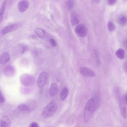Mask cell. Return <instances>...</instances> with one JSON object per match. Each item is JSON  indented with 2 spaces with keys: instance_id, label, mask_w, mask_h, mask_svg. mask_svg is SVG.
I'll return each mask as SVG.
<instances>
[{
  "instance_id": "cell-1",
  "label": "cell",
  "mask_w": 127,
  "mask_h": 127,
  "mask_svg": "<svg viewBox=\"0 0 127 127\" xmlns=\"http://www.w3.org/2000/svg\"><path fill=\"white\" fill-rule=\"evenodd\" d=\"M96 109L95 103L93 98L89 99L86 104L84 110V120L85 123L89 121Z\"/></svg>"
},
{
  "instance_id": "cell-2",
  "label": "cell",
  "mask_w": 127,
  "mask_h": 127,
  "mask_svg": "<svg viewBox=\"0 0 127 127\" xmlns=\"http://www.w3.org/2000/svg\"><path fill=\"white\" fill-rule=\"evenodd\" d=\"M57 108L56 103L52 101L48 104L44 108L42 115L45 118H47L53 115L56 111Z\"/></svg>"
},
{
  "instance_id": "cell-3",
  "label": "cell",
  "mask_w": 127,
  "mask_h": 127,
  "mask_svg": "<svg viewBox=\"0 0 127 127\" xmlns=\"http://www.w3.org/2000/svg\"><path fill=\"white\" fill-rule=\"evenodd\" d=\"M127 95L122 96L120 98L119 107L120 111L122 117L125 118L127 117Z\"/></svg>"
},
{
  "instance_id": "cell-4",
  "label": "cell",
  "mask_w": 127,
  "mask_h": 127,
  "mask_svg": "<svg viewBox=\"0 0 127 127\" xmlns=\"http://www.w3.org/2000/svg\"><path fill=\"white\" fill-rule=\"evenodd\" d=\"M20 80L22 84L26 86L32 85L34 82V79L33 77L26 74H23L21 75Z\"/></svg>"
},
{
  "instance_id": "cell-5",
  "label": "cell",
  "mask_w": 127,
  "mask_h": 127,
  "mask_svg": "<svg viewBox=\"0 0 127 127\" xmlns=\"http://www.w3.org/2000/svg\"><path fill=\"white\" fill-rule=\"evenodd\" d=\"M48 78L47 73L43 71L39 74L37 80L38 86L40 88L44 87L46 84Z\"/></svg>"
},
{
  "instance_id": "cell-6",
  "label": "cell",
  "mask_w": 127,
  "mask_h": 127,
  "mask_svg": "<svg viewBox=\"0 0 127 127\" xmlns=\"http://www.w3.org/2000/svg\"><path fill=\"white\" fill-rule=\"evenodd\" d=\"M79 71L81 75L85 77H94L95 76L94 72L91 69L84 66L80 67Z\"/></svg>"
},
{
  "instance_id": "cell-7",
  "label": "cell",
  "mask_w": 127,
  "mask_h": 127,
  "mask_svg": "<svg viewBox=\"0 0 127 127\" xmlns=\"http://www.w3.org/2000/svg\"><path fill=\"white\" fill-rule=\"evenodd\" d=\"M75 32L78 36L82 37L87 35L88 30L87 27L84 25L80 24L76 28Z\"/></svg>"
},
{
  "instance_id": "cell-8",
  "label": "cell",
  "mask_w": 127,
  "mask_h": 127,
  "mask_svg": "<svg viewBox=\"0 0 127 127\" xmlns=\"http://www.w3.org/2000/svg\"><path fill=\"white\" fill-rule=\"evenodd\" d=\"M19 26V24L18 23L8 25L4 27L1 30V33L2 35H4L8 33L17 29Z\"/></svg>"
},
{
  "instance_id": "cell-9",
  "label": "cell",
  "mask_w": 127,
  "mask_h": 127,
  "mask_svg": "<svg viewBox=\"0 0 127 127\" xmlns=\"http://www.w3.org/2000/svg\"><path fill=\"white\" fill-rule=\"evenodd\" d=\"M29 5V1L27 0H22L19 3L18 7L19 11L21 12L25 11L28 8Z\"/></svg>"
},
{
  "instance_id": "cell-10",
  "label": "cell",
  "mask_w": 127,
  "mask_h": 127,
  "mask_svg": "<svg viewBox=\"0 0 127 127\" xmlns=\"http://www.w3.org/2000/svg\"><path fill=\"white\" fill-rule=\"evenodd\" d=\"M0 124L2 127H8L11 125V121L8 117L4 116L0 120Z\"/></svg>"
},
{
  "instance_id": "cell-11",
  "label": "cell",
  "mask_w": 127,
  "mask_h": 127,
  "mask_svg": "<svg viewBox=\"0 0 127 127\" xmlns=\"http://www.w3.org/2000/svg\"><path fill=\"white\" fill-rule=\"evenodd\" d=\"M58 90V86L54 83H52L51 84L49 90V93L52 96L55 95L57 93Z\"/></svg>"
},
{
  "instance_id": "cell-12",
  "label": "cell",
  "mask_w": 127,
  "mask_h": 127,
  "mask_svg": "<svg viewBox=\"0 0 127 127\" xmlns=\"http://www.w3.org/2000/svg\"><path fill=\"white\" fill-rule=\"evenodd\" d=\"M9 54L7 52L4 53L0 57V64H3L8 62L10 60Z\"/></svg>"
},
{
  "instance_id": "cell-13",
  "label": "cell",
  "mask_w": 127,
  "mask_h": 127,
  "mask_svg": "<svg viewBox=\"0 0 127 127\" xmlns=\"http://www.w3.org/2000/svg\"><path fill=\"white\" fill-rule=\"evenodd\" d=\"M15 69L12 66H9L7 67L4 70V74L7 76H12L15 72Z\"/></svg>"
},
{
  "instance_id": "cell-14",
  "label": "cell",
  "mask_w": 127,
  "mask_h": 127,
  "mask_svg": "<svg viewBox=\"0 0 127 127\" xmlns=\"http://www.w3.org/2000/svg\"><path fill=\"white\" fill-rule=\"evenodd\" d=\"M7 2V0H4L2 3L0 9V23L2 20Z\"/></svg>"
},
{
  "instance_id": "cell-15",
  "label": "cell",
  "mask_w": 127,
  "mask_h": 127,
  "mask_svg": "<svg viewBox=\"0 0 127 127\" xmlns=\"http://www.w3.org/2000/svg\"><path fill=\"white\" fill-rule=\"evenodd\" d=\"M68 94V91L66 87H64L60 95V98L62 100H64L67 97Z\"/></svg>"
},
{
  "instance_id": "cell-16",
  "label": "cell",
  "mask_w": 127,
  "mask_h": 127,
  "mask_svg": "<svg viewBox=\"0 0 127 127\" xmlns=\"http://www.w3.org/2000/svg\"><path fill=\"white\" fill-rule=\"evenodd\" d=\"M70 20L72 25H76L79 23V20L76 16L74 13H71L70 16Z\"/></svg>"
},
{
  "instance_id": "cell-17",
  "label": "cell",
  "mask_w": 127,
  "mask_h": 127,
  "mask_svg": "<svg viewBox=\"0 0 127 127\" xmlns=\"http://www.w3.org/2000/svg\"><path fill=\"white\" fill-rule=\"evenodd\" d=\"M115 54L118 58L120 59H122L124 58L125 52L123 49L120 48L116 51Z\"/></svg>"
},
{
  "instance_id": "cell-18",
  "label": "cell",
  "mask_w": 127,
  "mask_h": 127,
  "mask_svg": "<svg viewBox=\"0 0 127 127\" xmlns=\"http://www.w3.org/2000/svg\"><path fill=\"white\" fill-rule=\"evenodd\" d=\"M35 31L37 36L40 38L43 37L45 35V32L42 29L37 28L35 30Z\"/></svg>"
},
{
  "instance_id": "cell-19",
  "label": "cell",
  "mask_w": 127,
  "mask_h": 127,
  "mask_svg": "<svg viewBox=\"0 0 127 127\" xmlns=\"http://www.w3.org/2000/svg\"><path fill=\"white\" fill-rule=\"evenodd\" d=\"M17 107L18 109L20 111H30V110L29 106L24 103H21L19 104Z\"/></svg>"
},
{
  "instance_id": "cell-20",
  "label": "cell",
  "mask_w": 127,
  "mask_h": 127,
  "mask_svg": "<svg viewBox=\"0 0 127 127\" xmlns=\"http://www.w3.org/2000/svg\"><path fill=\"white\" fill-rule=\"evenodd\" d=\"M93 98L95 101L97 109L99 107L100 105V99L98 93L97 92L95 93Z\"/></svg>"
},
{
  "instance_id": "cell-21",
  "label": "cell",
  "mask_w": 127,
  "mask_h": 127,
  "mask_svg": "<svg viewBox=\"0 0 127 127\" xmlns=\"http://www.w3.org/2000/svg\"><path fill=\"white\" fill-rule=\"evenodd\" d=\"M109 31L111 32L114 31L116 29L115 24L112 22H109L107 25Z\"/></svg>"
},
{
  "instance_id": "cell-22",
  "label": "cell",
  "mask_w": 127,
  "mask_h": 127,
  "mask_svg": "<svg viewBox=\"0 0 127 127\" xmlns=\"http://www.w3.org/2000/svg\"><path fill=\"white\" fill-rule=\"evenodd\" d=\"M127 20V18L125 16H122L120 19L119 22L121 25H124L126 23Z\"/></svg>"
},
{
  "instance_id": "cell-23",
  "label": "cell",
  "mask_w": 127,
  "mask_h": 127,
  "mask_svg": "<svg viewBox=\"0 0 127 127\" xmlns=\"http://www.w3.org/2000/svg\"><path fill=\"white\" fill-rule=\"evenodd\" d=\"M66 5L68 8L69 9L72 8L73 5V3L72 0H68L66 2Z\"/></svg>"
},
{
  "instance_id": "cell-24",
  "label": "cell",
  "mask_w": 127,
  "mask_h": 127,
  "mask_svg": "<svg viewBox=\"0 0 127 127\" xmlns=\"http://www.w3.org/2000/svg\"><path fill=\"white\" fill-rule=\"evenodd\" d=\"M4 100V97L0 90V103H3Z\"/></svg>"
},
{
  "instance_id": "cell-25",
  "label": "cell",
  "mask_w": 127,
  "mask_h": 127,
  "mask_svg": "<svg viewBox=\"0 0 127 127\" xmlns=\"http://www.w3.org/2000/svg\"><path fill=\"white\" fill-rule=\"evenodd\" d=\"M38 127V124L35 122H32L31 123L29 126L30 127Z\"/></svg>"
},
{
  "instance_id": "cell-26",
  "label": "cell",
  "mask_w": 127,
  "mask_h": 127,
  "mask_svg": "<svg viewBox=\"0 0 127 127\" xmlns=\"http://www.w3.org/2000/svg\"><path fill=\"white\" fill-rule=\"evenodd\" d=\"M50 41L51 44L53 46H55L57 45V42L55 40L51 38L50 39Z\"/></svg>"
},
{
  "instance_id": "cell-27",
  "label": "cell",
  "mask_w": 127,
  "mask_h": 127,
  "mask_svg": "<svg viewBox=\"0 0 127 127\" xmlns=\"http://www.w3.org/2000/svg\"><path fill=\"white\" fill-rule=\"evenodd\" d=\"M117 0H108V2L109 4L112 5L116 2Z\"/></svg>"
},
{
  "instance_id": "cell-28",
  "label": "cell",
  "mask_w": 127,
  "mask_h": 127,
  "mask_svg": "<svg viewBox=\"0 0 127 127\" xmlns=\"http://www.w3.org/2000/svg\"><path fill=\"white\" fill-rule=\"evenodd\" d=\"M27 49V47L25 45H23L22 47V51L21 53H23L26 51Z\"/></svg>"
},
{
  "instance_id": "cell-29",
  "label": "cell",
  "mask_w": 127,
  "mask_h": 127,
  "mask_svg": "<svg viewBox=\"0 0 127 127\" xmlns=\"http://www.w3.org/2000/svg\"><path fill=\"white\" fill-rule=\"evenodd\" d=\"M123 68L125 71L126 72H127V63L126 62L123 65Z\"/></svg>"
},
{
  "instance_id": "cell-30",
  "label": "cell",
  "mask_w": 127,
  "mask_h": 127,
  "mask_svg": "<svg viewBox=\"0 0 127 127\" xmlns=\"http://www.w3.org/2000/svg\"><path fill=\"white\" fill-rule=\"evenodd\" d=\"M123 44L124 46L127 47V40L125 39L123 42Z\"/></svg>"
},
{
  "instance_id": "cell-31",
  "label": "cell",
  "mask_w": 127,
  "mask_h": 127,
  "mask_svg": "<svg viewBox=\"0 0 127 127\" xmlns=\"http://www.w3.org/2000/svg\"><path fill=\"white\" fill-rule=\"evenodd\" d=\"M100 0H92L95 3H98L99 2Z\"/></svg>"
}]
</instances>
